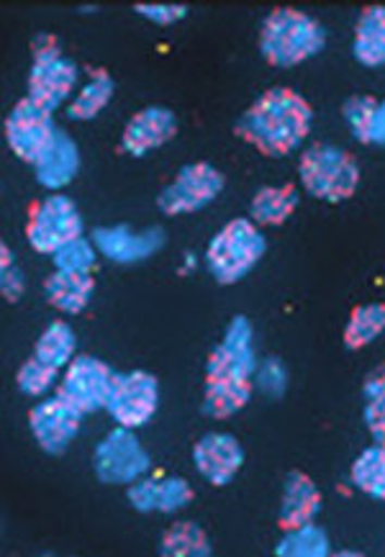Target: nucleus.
Listing matches in <instances>:
<instances>
[{
  "instance_id": "f257e3e1",
  "label": "nucleus",
  "mask_w": 385,
  "mask_h": 557,
  "mask_svg": "<svg viewBox=\"0 0 385 557\" xmlns=\"http://www.w3.org/2000/svg\"><path fill=\"white\" fill-rule=\"evenodd\" d=\"M252 339L254 334L249 319L234 317L232 324L226 326L224 339L219 342L206 362V417L229 419L249 404L257 373Z\"/></svg>"
},
{
  "instance_id": "f03ea898",
  "label": "nucleus",
  "mask_w": 385,
  "mask_h": 557,
  "mask_svg": "<svg viewBox=\"0 0 385 557\" xmlns=\"http://www.w3.org/2000/svg\"><path fill=\"white\" fill-rule=\"evenodd\" d=\"M313 111L290 88L262 92L237 121V137L268 157L290 154L303 145L311 132Z\"/></svg>"
},
{
  "instance_id": "7ed1b4c3",
  "label": "nucleus",
  "mask_w": 385,
  "mask_h": 557,
  "mask_svg": "<svg viewBox=\"0 0 385 557\" xmlns=\"http://www.w3.org/2000/svg\"><path fill=\"white\" fill-rule=\"evenodd\" d=\"M326 47V32L316 18L296 9L270 13L260 32V52L273 67H296Z\"/></svg>"
},
{
  "instance_id": "20e7f679",
  "label": "nucleus",
  "mask_w": 385,
  "mask_h": 557,
  "mask_svg": "<svg viewBox=\"0 0 385 557\" xmlns=\"http://www.w3.org/2000/svg\"><path fill=\"white\" fill-rule=\"evenodd\" d=\"M265 237L252 219H234L206 249V265L219 285H234L265 255Z\"/></svg>"
},
{
  "instance_id": "39448f33",
  "label": "nucleus",
  "mask_w": 385,
  "mask_h": 557,
  "mask_svg": "<svg viewBox=\"0 0 385 557\" xmlns=\"http://www.w3.org/2000/svg\"><path fill=\"white\" fill-rule=\"evenodd\" d=\"M303 188L326 203H341L355 196L360 185V165L352 154L334 145H316L301 157Z\"/></svg>"
},
{
  "instance_id": "423d86ee",
  "label": "nucleus",
  "mask_w": 385,
  "mask_h": 557,
  "mask_svg": "<svg viewBox=\"0 0 385 557\" xmlns=\"http://www.w3.org/2000/svg\"><path fill=\"white\" fill-rule=\"evenodd\" d=\"M77 81H80V70L73 60L60 54L54 39L39 37L34 41V64L28 73V98L34 103L54 113L73 96Z\"/></svg>"
},
{
  "instance_id": "0eeeda50",
  "label": "nucleus",
  "mask_w": 385,
  "mask_h": 557,
  "mask_svg": "<svg viewBox=\"0 0 385 557\" xmlns=\"http://www.w3.org/2000/svg\"><path fill=\"white\" fill-rule=\"evenodd\" d=\"M92 468H96L98 481L105 485H132L152 468V460L134 432L119 426L96 447Z\"/></svg>"
},
{
  "instance_id": "6e6552de",
  "label": "nucleus",
  "mask_w": 385,
  "mask_h": 557,
  "mask_svg": "<svg viewBox=\"0 0 385 557\" xmlns=\"http://www.w3.org/2000/svg\"><path fill=\"white\" fill-rule=\"evenodd\" d=\"M160 406V385L157 377L147 370H132L113 377V388L105 409L119 426L137 430L154 417Z\"/></svg>"
},
{
  "instance_id": "1a4fd4ad",
  "label": "nucleus",
  "mask_w": 385,
  "mask_h": 557,
  "mask_svg": "<svg viewBox=\"0 0 385 557\" xmlns=\"http://www.w3.org/2000/svg\"><path fill=\"white\" fill-rule=\"evenodd\" d=\"M77 237H83V219L67 196H49L28 219L26 239L41 255H54Z\"/></svg>"
},
{
  "instance_id": "9d476101",
  "label": "nucleus",
  "mask_w": 385,
  "mask_h": 557,
  "mask_svg": "<svg viewBox=\"0 0 385 557\" xmlns=\"http://www.w3.org/2000/svg\"><path fill=\"white\" fill-rule=\"evenodd\" d=\"M113 377L116 373L105 362L90 355H77L64 370L57 396H62L64 401L73 404L83 413H92L105 409V404H109Z\"/></svg>"
},
{
  "instance_id": "9b49d317",
  "label": "nucleus",
  "mask_w": 385,
  "mask_h": 557,
  "mask_svg": "<svg viewBox=\"0 0 385 557\" xmlns=\"http://www.w3.org/2000/svg\"><path fill=\"white\" fill-rule=\"evenodd\" d=\"M221 190H224V175L209 162H192V165L183 168L175 175V181L160 193L157 206L170 216L192 213L206 209Z\"/></svg>"
},
{
  "instance_id": "f8f14e48",
  "label": "nucleus",
  "mask_w": 385,
  "mask_h": 557,
  "mask_svg": "<svg viewBox=\"0 0 385 557\" xmlns=\"http://www.w3.org/2000/svg\"><path fill=\"white\" fill-rule=\"evenodd\" d=\"M54 132L57 128L52 111L34 103L32 98H24V101L16 103V109L5 119V139H9L11 152L24 162H32V165H37L41 152L52 141Z\"/></svg>"
},
{
  "instance_id": "ddd939ff",
  "label": "nucleus",
  "mask_w": 385,
  "mask_h": 557,
  "mask_svg": "<svg viewBox=\"0 0 385 557\" xmlns=\"http://www.w3.org/2000/svg\"><path fill=\"white\" fill-rule=\"evenodd\" d=\"M83 417L85 413L80 409L64 401L62 396H54L34 406L28 413V426H32L34 440L45 453L62 455L80 432Z\"/></svg>"
},
{
  "instance_id": "4468645a",
  "label": "nucleus",
  "mask_w": 385,
  "mask_h": 557,
  "mask_svg": "<svg viewBox=\"0 0 385 557\" xmlns=\"http://www.w3.org/2000/svg\"><path fill=\"white\" fill-rule=\"evenodd\" d=\"M92 245L105 260L119 262V265H132L152 257L157 249L165 245V232L162 228H145V232H134L132 226H101L92 232Z\"/></svg>"
},
{
  "instance_id": "2eb2a0df",
  "label": "nucleus",
  "mask_w": 385,
  "mask_h": 557,
  "mask_svg": "<svg viewBox=\"0 0 385 557\" xmlns=\"http://www.w3.org/2000/svg\"><path fill=\"white\" fill-rule=\"evenodd\" d=\"M192 462H196L201 478L221 488V485L232 483L234 475L245 466V449L232 434L209 432L192 447Z\"/></svg>"
},
{
  "instance_id": "dca6fc26",
  "label": "nucleus",
  "mask_w": 385,
  "mask_h": 557,
  "mask_svg": "<svg viewBox=\"0 0 385 557\" xmlns=\"http://www.w3.org/2000/svg\"><path fill=\"white\" fill-rule=\"evenodd\" d=\"M177 134V119L170 109L162 106H149V109L139 111L137 116L128 121L124 128V152L134 157H145L152 149L167 145Z\"/></svg>"
},
{
  "instance_id": "f3484780",
  "label": "nucleus",
  "mask_w": 385,
  "mask_h": 557,
  "mask_svg": "<svg viewBox=\"0 0 385 557\" xmlns=\"http://www.w3.org/2000/svg\"><path fill=\"white\" fill-rule=\"evenodd\" d=\"M321 502H324V498H321L316 483H313L306 473H301V470H290L283 485L281 513H277L281 530L285 532L309 524V521L316 519V513L321 511Z\"/></svg>"
},
{
  "instance_id": "a211bd4d",
  "label": "nucleus",
  "mask_w": 385,
  "mask_h": 557,
  "mask_svg": "<svg viewBox=\"0 0 385 557\" xmlns=\"http://www.w3.org/2000/svg\"><path fill=\"white\" fill-rule=\"evenodd\" d=\"M34 170H37V181L49 190H60L73 181L80 170V152L67 132L57 128Z\"/></svg>"
},
{
  "instance_id": "6ab92c4d",
  "label": "nucleus",
  "mask_w": 385,
  "mask_h": 557,
  "mask_svg": "<svg viewBox=\"0 0 385 557\" xmlns=\"http://www.w3.org/2000/svg\"><path fill=\"white\" fill-rule=\"evenodd\" d=\"M92 290H96V283H92L90 273H67V270H57V273L49 275L45 283L47 301L64 313L85 311V306H88L92 298Z\"/></svg>"
},
{
  "instance_id": "aec40b11",
  "label": "nucleus",
  "mask_w": 385,
  "mask_h": 557,
  "mask_svg": "<svg viewBox=\"0 0 385 557\" xmlns=\"http://www.w3.org/2000/svg\"><path fill=\"white\" fill-rule=\"evenodd\" d=\"M355 60L365 67H383L385 64V5H373L362 11L355 26Z\"/></svg>"
},
{
  "instance_id": "412c9836",
  "label": "nucleus",
  "mask_w": 385,
  "mask_h": 557,
  "mask_svg": "<svg viewBox=\"0 0 385 557\" xmlns=\"http://www.w3.org/2000/svg\"><path fill=\"white\" fill-rule=\"evenodd\" d=\"M298 190L296 185H283V188H262L254 193L249 216L257 226H281L290 219V213L298 209Z\"/></svg>"
},
{
  "instance_id": "4be33fe9",
  "label": "nucleus",
  "mask_w": 385,
  "mask_h": 557,
  "mask_svg": "<svg viewBox=\"0 0 385 557\" xmlns=\"http://www.w3.org/2000/svg\"><path fill=\"white\" fill-rule=\"evenodd\" d=\"M113 90H116L113 77L105 73V70H96V73L90 75V81L85 83L80 92L73 98V103H70V109H67V116L75 121L96 119L98 113H101L105 106L111 103Z\"/></svg>"
},
{
  "instance_id": "5701e85b",
  "label": "nucleus",
  "mask_w": 385,
  "mask_h": 557,
  "mask_svg": "<svg viewBox=\"0 0 385 557\" xmlns=\"http://www.w3.org/2000/svg\"><path fill=\"white\" fill-rule=\"evenodd\" d=\"M75 347H77V337L73 326L64 324V321H54V324H49L45 334L39 337L34 357H39V360L47 362V366L62 370L75 360Z\"/></svg>"
},
{
  "instance_id": "b1692460",
  "label": "nucleus",
  "mask_w": 385,
  "mask_h": 557,
  "mask_svg": "<svg viewBox=\"0 0 385 557\" xmlns=\"http://www.w3.org/2000/svg\"><path fill=\"white\" fill-rule=\"evenodd\" d=\"M160 553L165 557H209L211 542L196 521H177L162 537Z\"/></svg>"
},
{
  "instance_id": "393cba45",
  "label": "nucleus",
  "mask_w": 385,
  "mask_h": 557,
  "mask_svg": "<svg viewBox=\"0 0 385 557\" xmlns=\"http://www.w3.org/2000/svg\"><path fill=\"white\" fill-rule=\"evenodd\" d=\"M352 483L370 498L385 502V445H373L352 462Z\"/></svg>"
},
{
  "instance_id": "a878e982",
  "label": "nucleus",
  "mask_w": 385,
  "mask_h": 557,
  "mask_svg": "<svg viewBox=\"0 0 385 557\" xmlns=\"http://www.w3.org/2000/svg\"><path fill=\"white\" fill-rule=\"evenodd\" d=\"M277 557H326L330 555V537L321 527L309 524L285 530V537L275 547Z\"/></svg>"
},
{
  "instance_id": "bb28decb",
  "label": "nucleus",
  "mask_w": 385,
  "mask_h": 557,
  "mask_svg": "<svg viewBox=\"0 0 385 557\" xmlns=\"http://www.w3.org/2000/svg\"><path fill=\"white\" fill-rule=\"evenodd\" d=\"M385 332V304H365L352 311L345 330V347L362 349Z\"/></svg>"
},
{
  "instance_id": "cd10ccee",
  "label": "nucleus",
  "mask_w": 385,
  "mask_h": 557,
  "mask_svg": "<svg viewBox=\"0 0 385 557\" xmlns=\"http://www.w3.org/2000/svg\"><path fill=\"white\" fill-rule=\"evenodd\" d=\"M362 396H365L362 419H365L370 437L375 440V445H385V362L365 377Z\"/></svg>"
},
{
  "instance_id": "c85d7f7f",
  "label": "nucleus",
  "mask_w": 385,
  "mask_h": 557,
  "mask_svg": "<svg viewBox=\"0 0 385 557\" xmlns=\"http://www.w3.org/2000/svg\"><path fill=\"white\" fill-rule=\"evenodd\" d=\"M57 375H60V370L47 366V362H41L39 357H32V360H26L24 366H21L16 375V385L21 393L37 398V396H45V393L52 388Z\"/></svg>"
},
{
  "instance_id": "c756f323",
  "label": "nucleus",
  "mask_w": 385,
  "mask_h": 557,
  "mask_svg": "<svg viewBox=\"0 0 385 557\" xmlns=\"http://www.w3.org/2000/svg\"><path fill=\"white\" fill-rule=\"evenodd\" d=\"M52 260L57 270H67V273H90L92 265H96V245H92L90 239L77 237L57 249Z\"/></svg>"
},
{
  "instance_id": "7c9ffc66",
  "label": "nucleus",
  "mask_w": 385,
  "mask_h": 557,
  "mask_svg": "<svg viewBox=\"0 0 385 557\" xmlns=\"http://www.w3.org/2000/svg\"><path fill=\"white\" fill-rule=\"evenodd\" d=\"M377 101L370 96H352L345 103V113L349 128H352L355 139L362 141V145H370V128H373V116H375Z\"/></svg>"
},
{
  "instance_id": "2f4dec72",
  "label": "nucleus",
  "mask_w": 385,
  "mask_h": 557,
  "mask_svg": "<svg viewBox=\"0 0 385 557\" xmlns=\"http://www.w3.org/2000/svg\"><path fill=\"white\" fill-rule=\"evenodd\" d=\"M192 502V488L183 478H160V491H157V511L175 513Z\"/></svg>"
},
{
  "instance_id": "473e14b6",
  "label": "nucleus",
  "mask_w": 385,
  "mask_h": 557,
  "mask_svg": "<svg viewBox=\"0 0 385 557\" xmlns=\"http://www.w3.org/2000/svg\"><path fill=\"white\" fill-rule=\"evenodd\" d=\"M254 385L270 398H281L285 388H288V373H285V366L275 357L262 362L254 373Z\"/></svg>"
},
{
  "instance_id": "72a5a7b5",
  "label": "nucleus",
  "mask_w": 385,
  "mask_h": 557,
  "mask_svg": "<svg viewBox=\"0 0 385 557\" xmlns=\"http://www.w3.org/2000/svg\"><path fill=\"white\" fill-rule=\"evenodd\" d=\"M157 491H160V478H139L128 485V502L141 513L157 511Z\"/></svg>"
},
{
  "instance_id": "f704fd0d",
  "label": "nucleus",
  "mask_w": 385,
  "mask_h": 557,
  "mask_svg": "<svg viewBox=\"0 0 385 557\" xmlns=\"http://www.w3.org/2000/svg\"><path fill=\"white\" fill-rule=\"evenodd\" d=\"M134 11H137L141 18L152 21V24H157V26L175 24V21H183L185 13H188L185 5H145V3L137 5Z\"/></svg>"
},
{
  "instance_id": "c9c22d12",
  "label": "nucleus",
  "mask_w": 385,
  "mask_h": 557,
  "mask_svg": "<svg viewBox=\"0 0 385 557\" xmlns=\"http://www.w3.org/2000/svg\"><path fill=\"white\" fill-rule=\"evenodd\" d=\"M0 290H3V298L9 304L21 301V296H24L26 290V281L24 273H21L16 265L3 268V273H0Z\"/></svg>"
},
{
  "instance_id": "e433bc0d",
  "label": "nucleus",
  "mask_w": 385,
  "mask_h": 557,
  "mask_svg": "<svg viewBox=\"0 0 385 557\" xmlns=\"http://www.w3.org/2000/svg\"><path fill=\"white\" fill-rule=\"evenodd\" d=\"M370 145H383L385 147V101H377L373 128H370Z\"/></svg>"
},
{
  "instance_id": "4c0bfd02",
  "label": "nucleus",
  "mask_w": 385,
  "mask_h": 557,
  "mask_svg": "<svg viewBox=\"0 0 385 557\" xmlns=\"http://www.w3.org/2000/svg\"><path fill=\"white\" fill-rule=\"evenodd\" d=\"M11 265H13V255L9 245H3L0 247V268H11Z\"/></svg>"
}]
</instances>
